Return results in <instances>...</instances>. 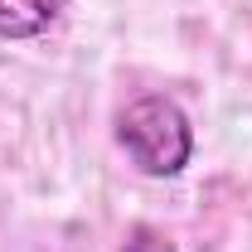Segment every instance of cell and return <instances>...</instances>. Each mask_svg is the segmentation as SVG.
<instances>
[{
	"mask_svg": "<svg viewBox=\"0 0 252 252\" xmlns=\"http://www.w3.org/2000/svg\"><path fill=\"white\" fill-rule=\"evenodd\" d=\"M117 146L126 151V160L141 170V175H156V180H170L180 175L194 156V131H189V117L160 93L136 97L117 117Z\"/></svg>",
	"mask_w": 252,
	"mask_h": 252,
	"instance_id": "6da1fadb",
	"label": "cell"
},
{
	"mask_svg": "<svg viewBox=\"0 0 252 252\" xmlns=\"http://www.w3.org/2000/svg\"><path fill=\"white\" fill-rule=\"evenodd\" d=\"M68 10V0H0V39H34Z\"/></svg>",
	"mask_w": 252,
	"mask_h": 252,
	"instance_id": "7a4b0ae2",
	"label": "cell"
},
{
	"mask_svg": "<svg viewBox=\"0 0 252 252\" xmlns=\"http://www.w3.org/2000/svg\"><path fill=\"white\" fill-rule=\"evenodd\" d=\"M122 252H175V248H170V238H165V233H156L151 223H136V228L126 233Z\"/></svg>",
	"mask_w": 252,
	"mask_h": 252,
	"instance_id": "3957f363",
	"label": "cell"
}]
</instances>
